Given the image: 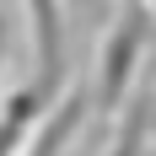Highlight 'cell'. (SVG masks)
<instances>
[{
    "instance_id": "4",
    "label": "cell",
    "mask_w": 156,
    "mask_h": 156,
    "mask_svg": "<svg viewBox=\"0 0 156 156\" xmlns=\"http://www.w3.org/2000/svg\"><path fill=\"white\" fill-rule=\"evenodd\" d=\"M5 59H11V38H5V5H0V76H5Z\"/></svg>"
},
{
    "instance_id": "1",
    "label": "cell",
    "mask_w": 156,
    "mask_h": 156,
    "mask_svg": "<svg viewBox=\"0 0 156 156\" xmlns=\"http://www.w3.org/2000/svg\"><path fill=\"white\" fill-rule=\"evenodd\" d=\"M151 48H156V11L145 0H124L119 16L108 22V32H102V43H97V59H92V97L102 113H119L129 102Z\"/></svg>"
},
{
    "instance_id": "3",
    "label": "cell",
    "mask_w": 156,
    "mask_h": 156,
    "mask_svg": "<svg viewBox=\"0 0 156 156\" xmlns=\"http://www.w3.org/2000/svg\"><path fill=\"white\" fill-rule=\"evenodd\" d=\"M140 113H129V124H124V135H119V145H113V156H135L140 151V135H145V124H151V113H145V102H135Z\"/></svg>"
},
{
    "instance_id": "6",
    "label": "cell",
    "mask_w": 156,
    "mask_h": 156,
    "mask_svg": "<svg viewBox=\"0 0 156 156\" xmlns=\"http://www.w3.org/2000/svg\"><path fill=\"white\" fill-rule=\"evenodd\" d=\"M145 5H151V11H156V0H145Z\"/></svg>"
},
{
    "instance_id": "5",
    "label": "cell",
    "mask_w": 156,
    "mask_h": 156,
    "mask_svg": "<svg viewBox=\"0 0 156 156\" xmlns=\"http://www.w3.org/2000/svg\"><path fill=\"white\" fill-rule=\"evenodd\" d=\"M65 5H81V0H65Z\"/></svg>"
},
{
    "instance_id": "2",
    "label": "cell",
    "mask_w": 156,
    "mask_h": 156,
    "mask_svg": "<svg viewBox=\"0 0 156 156\" xmlns=\"http://www.w3.org/2000/svg\"><path fill=\"white\" fill-rule=\"evenodd\" d=\"M48 102H54V97L38 92V86H22V92L5 97V108H0V156H16V151H22V140L32 135V124L43 119Z\"/></svg>"
}]
</instances>
